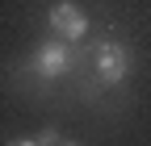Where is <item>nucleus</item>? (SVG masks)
<instances>
[{"mask_svg": "<svg viewBox=\"0 0 151 146\" xmlns=\"http://www.w3.org/2000/svg\"><path fill=\"white\" fill-rule=\"evenodd\" d=\"M130 71H134V54H130V46L122 38H109L97 46V54H92V75H97V84L105 88H118L130 79Z\"/></svg>", "mask_w": 151, "mask_h": 146, "instance_id": "obj_1", "label": "nucleus"}, {"mask_svg": "<svg viewBox=\"0 0 151 146\" xmlns=\"http://www.w3.org/2000/svg\"><path fill=\"white\" fill-rule=\"evenodd\" d=\"M71 67H76V50L63 38L38 42L34 54H29V71H34L38 79H63V75H71Z\"/></svg>", "mask_w": 151, "mask_h": 146, "instance_id": "obj_2", "label": "nucleus"}, {"mask_svg": "<svg viewBox=\"0 0 151 146\" xmlns=\"http://www.w3.org/2000/svg\"><path fill=\"white\" fill-rule=\"evenodd\" d=\"M46 21H50V29H55V38H63V42L88 38V13L76 4V0H55L50 13H46Z\"/></svg>", "mask_w": 151, "mask_h": 146, "instance_id": "obj_3", "label": "nucleus"}, {"mask_svg": "<svg viewBox=\"0 0 151 146\" xmlns=\"http://www.w3.org/2000/svg\"><path fill=\"white\" fill-rule=\"evenodd\" d=\"M34 142H38V146H59V142H63V134H59V130H55V125H46V130H42V134H38Z\"/></svg>", "mask_w": 151, "mask_h": 146, "instance_id": "obj_4", "label": "nucleus"}, {"mask_svg": "<svg viewBox=\"0 0 151 146\" xmlns=\"http://www.w3.org/2000/svg\"><path fill=\"white\" fill-rule=\"evenodd\" d=\"M4 146H38L34 138H13V142H4Z\"/></svg>", "mask_w": 151, "mask_h": 146, "instance_id": "obj_5", "label": "nucleus"}]
</instances>
